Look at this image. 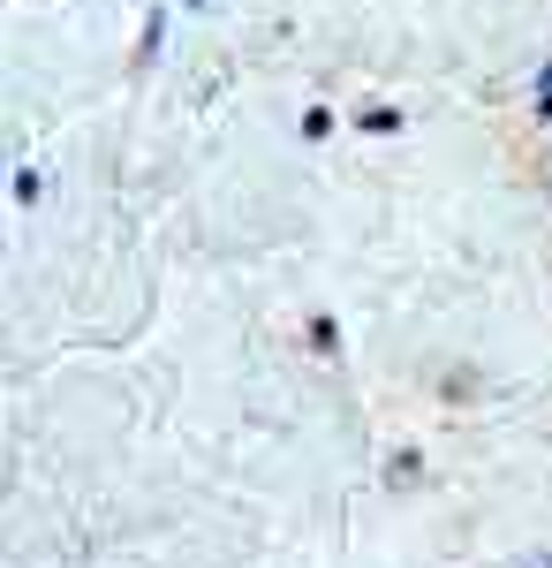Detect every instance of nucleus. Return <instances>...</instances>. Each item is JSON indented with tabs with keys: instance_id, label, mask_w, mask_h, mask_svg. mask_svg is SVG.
Instances as JSON below:
<instances>
[{
	"instance_id": "nucleus-1",
	"label": "nucleus",
	"mask_w": 552,
	"mask_h": 568,
	"mask_svg": "<svg viewBox=\"0 0 552 568\" xmlns=\"http://www.w3.org/2000/svg\"><path fill=\"white\" fill-rule=\"evenodd\" d=\"M310 349H318V356H334V349H340V334H334V318H318V326H310Z\"/></svg>"
},
{
	"instance_id": "nucleus-2",
	"label": "nucleus",
	"mask_w": 552,
	"mask_h": 568,
	"mask_svg": "<svg viewBox=\"0 0 552 568\" xmlns=\"http://www.w3.org/2000/svg\"><path fill=\"white\" fill-rule=\"evenodd\" d=\"M538 114H552V77H545V84H538Z\"/></svg>"
}]
</instances>
